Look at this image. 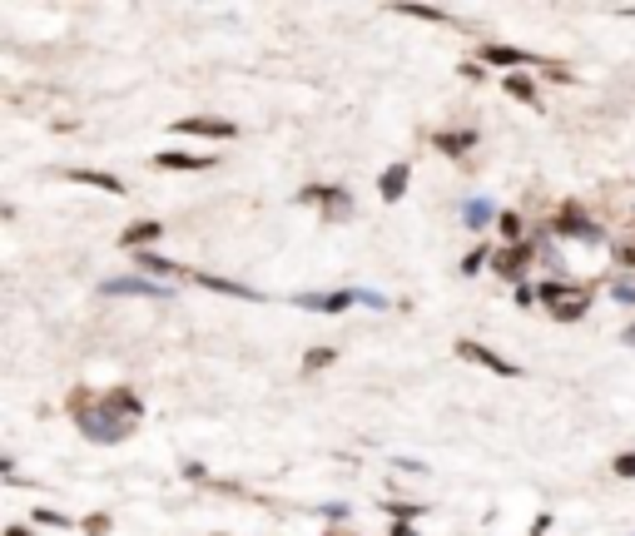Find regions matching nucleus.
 Returning a JSON list of instances; mask_svg holds the SVG:
<instances>
[{"instance_id": "nucleus-1", "label": "nucleus", "mask_w": 635, "mask_h": 536, "mask_svg": "<svg viewBox=\"0 0 635 536\" xmlns=\"http://www.w3.org/2000/svg\"><path fill=\"white\" fill-rule=\"evenodd\" d=\"M541 299H546V308L556 313V318L571 323V318H581V313H585L591 293H585V288H566V284H546V288H541Z\"/></svg>"}, {"instance_id": "nucleus-2", "label": "nucleus", "mask_w": 635, "mask_h": 536, "mask_svg": "<svg viewBox=\"0 0 635 536\" xmlns=\"http://www.w3.org/2000/svg\"><path fill=\"white\" fill-rule=\"evenodd\" d=\"M184 135H213V139H228L234 135V125H213V120H184Z\"/></svg>"}, {"instance_id": "nucleus-3", "label": "nucleus", "mask_w": 635, "mask_h": 536, "mask_svg": "<svg viewBox=\"0 0 635 536\" xmlns=\"http://www.w3.org/2000/svg\"><path fill=\"white\" fill-rule=\"evenodd\" d=\"M461 353H467V358H472V362H486L492 373H511V362L492 358V353H486V348H476V343H461Z\"/></svg>"}, {"instance_id": "nucleus-4", "label": "nucleus", "mask_w": 635, "mask_h": 536, "mask_svg": "<svg viewBox=\"0 0 635 536\" xmlns=\"http://www.w3.org/2000/svg\"><path fill=\"white\" fill-rule=\"evenodd\" d=\"M486 60H497V65H531V55L511 50V45H492V50H486Z\"/></svg>"}, {"instance_id": "nucleus-5", "label": "nucleus", "mask_w": 635, "mask_h": 536, "mask_svg": "<svg viewBox=\"0 0 635 536\" xmlns=\"http://www.w3.org/2000/svg\"><path fill=\"white\" fill-rule=\"evenodd\" d=\"M70 179H80V184H100V189H114V194H120V179L95 175V169H70Z\"/></svg>"}, {"instance_id": "nucleus-6", "label": "nucleus", "mask_w": 635, "mask_h": 536, "mask_svg": "<svg viewBox=\"0 0 635 536\" xmlns=\"http://www.w3.org/2000/svg\"><path fill=\"white\" fill-rule=\"evenodd\" d=\"M159 234H164L159 224H135V229L125 234V244H129V249H139V244H150V238H159Z\"/></svg>"}, {"instance_id": "nucleus-7", "label": "nucleus", "mask_w": 635, "mask_h": 536, "mask_svg": "<svg viewBox=\"0 0 635 536\" xmlns=\"http://www.w3.org/2000/svg\"><path fill=\"white\" fill-rule=\"evenodd\" d=\"M402 184H407V169H402V164L383 175V194H387V199H398V194H402Z\"/></svg>"}, {"instance_id": "nucleus-8", "label": "nucleus", "mask_w": 635, "mask_h": 536, "mask_svg": "<svg viewBox=\"0 0 635 536\" xmlns=\"http://www.w3.org/2000/svg\"><path fill=\"white\" fill-rule=\"evenodd\" d=\"M476 135H442L437 139V150H447V154H461V150H472Z\"/></svg>"}, {"instance_id": "nucleus-9", "label": "nucleus", "mask_w": 635, "mask_h": 536, "mask_svg": "<svg viewBox=\"0 0 635 536\" xmlns=\"http://www.w3.org/2000/svg\"><path fill=\"white\" fill-rule=\"evenodd\" d=\"M164 169H204L209 159H194V154H159Z\"/></svg>"}, {"instance_id": "nucleus-10", "label": "nucleus", "mask_w": 635, "mask_h": 536, "mask_svg": "<svg viewBox=\"0 0 635 536\" xmlns=\"http://www.w3.org/2000/svg\"><path fill=\"white\" fill-rule=\"evenodd\" d=\"M522 263H526V253L516 249V253H501V259H497V268H501L507 278H516V274H522Z\"/></svg>"}, {"instance_id": "nucleus-11", "label": "nucleus", "mask_w": 635, "mask_h": 536, "mask_svg": "<svg viewBox=\"0 0 635 536\" xmlns=\"http://www.w3.org/2000/svg\"><path fill=\"white\" fill-rule=\"evenodd\" d=\"M486 219H492V209H486V204H467V224H486Z\"/></svg>"}, {"instance_id": "nucleus-12", "label": "nucleus", "mask_w": 635, "mask_h": 536, "mask_svg": "<svg viewBox=\"0 0 635 536\" xmlns=\"http://www.w3.org/2000/svg\"><path fill=\"white\" fill-rule=\"evenodd\" d=\"M507 89H511V95H522V100H531V85H526V80H516V75L507 80Z\"/></svg>"}, {"instance_id": "nucleus-13", "label": "nucleus", "mask_w": 635, "mask_h": 536, "mask_svg": "<svg viewBox=\"0 0 635 536\" xmlns=\"http://www.w3.org/2000/svg\"><path fill=\"white\" fill-rule=\"evenodd\" d=\"M616 472H621V477H635V457H621V462H616Z\"/></svg>"}, {"instance_id": "nucleus-14", "label": "nucleus", "mask_w": 635, "mask_h": 536, "mask_svg": "<svg viewBox=\"0 0 635 536\" xmlns=\"http://www.w3.org/2000/svg\"><path fill=\"white\" fill-rule=\"evenodd\" d=\"M625 338H631V343H635V328H631V333H625Z\"/></svg>"}]
</instances>
